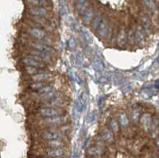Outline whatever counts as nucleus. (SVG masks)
I'll return each instance as SVG.
<instances>
[{
    "label": "nucleus",
    "mask_w": 159,
    "mask_h": 158,
    "mask_svg": "<svg viewBox=\"0 0 159 158\" xmlns=\"http://www.w3.org/2000/svg\"><path fill=\"white\" fill-rule=\"evenodd\" d=\"M50 77V74L46 73V72H39V73L34 75L32 76L33 80H34L35 82H39V81L45 80V79H48Z\"/></svg>",
    "instance_id": "14"
},
{
    "label": "nucleus",
    "mask_w": 159,
    "mask_h": 158,
    "mask_svg": "<svg viewBox=\"0 0 159 158\" xmlns=\"http://www.w3.org/2000/svg\"><path fill=\"white\" fill-rule=\"evenodd\" d=\"M82 16H83V21L85 24H87V25L90 24L92 20L94 19V11H93V9L91 7H89L82 14Z\"/></svg>",
    "instance_id": "9"
},
{
    "label": "nucleus",
    "mask_w": 159,
    "mask_h": 158,
    "mask_svg": "<svg viewBox=\"0 0 159 158\" xmlns=\"http://www.w3.org/2000/svg\"><path fill=\"white\" fill-rule=\"evenodd\" d=\"M61 137V133L55 130H47V131L44 132L42 134V138L48 141L57 140V139H59Z\"/></svg>",
    "instance_id": "8"
},
{
    "label": "nucleus",
    "mask_w": 159,
    "mask_h": 158,
    "mask_svg": "<svg viewBox=\"0 0 159 158\" xmlns=\"http://www.w3.org/2000/svg\"><path fill=\"white\" fill-rule=\"evenodd\" d=\"M110 126L111 129L113 132H117L119 130V123L116 121V119H112L110 122Z\"/></svg>",
    "instance_id": "27"
},
{
    "label": "nucleus",
    "mask_w": 159,
    "mask_h": 158,
    "mask_svg": "<svg viewBox=\"0 0 159 158\" xmlns=\"http://www.w3.org/2000/svg\"><path fill=\"white\" fill-rule=\"evenodd\" d=\"M40 114L45 118L61 116L63 115V111L56 107H44L40 110Z\"/></svg>",
    "instance_id": "2"
},
{
    "label": "nucleus",
    "mask_w": 159,
    "mask_h": 158,
    "mask_svg": "<svg viewBox=\"0 0 159 158\" xmlns=\"http://www.w3.org/2000/svg\"><path fill=\"white\" fill-rule=\"evenodd\" d=\"M30 45L34 49L45 52V53L54 54L56 52V51L54 50V49L52 47L49 46V45H46V44H42L40 43V42H30Z\"/></svg>",
    "instance_id": "3"
},
{
    "label": "nucleus",
    "mask_w": 159,
    "mask_h": 158,
    "mask_svg": "<svg viewBox=\"0 0 159 158\" xmlns=\"http://www.w3.org/2000/svg\"><path fill=\"white\" fill-rule=\"evenodd\" d=\"M140 117H141V109L139 107L134 108L131 112L132 120L134 122H138L140 119Z\"/></svg>",
    "instance_id": "20"
},
{
    "label": "nucleus",
    "mask_w": 159,
    "mask_h": 158,
    "mask_svg": "<svg viewBox=\"0 0 159 158\" xmlns=\"http://www.w3.org/2000/svg\"><path fill=\"white\" fill-rule=\"evenodd\" d=\"M22 63L26 65L27 66H33V67H37L38 68H42L45 67V64L43 61H39L38 60L34 59V58L31 57L30 56L28 57H25L22 60Z\"/></svg>",
    "instance_id": "4"
},
{
    "label": "nucleus",
    "mask_w": 159,
    "mask_h": 158,
    "mask_svg": "<svg viewBox=\"0 0 159 158\" xmlns=\"http://www.w3.org/2000/svg\"><path fill=\"white\" fill-rule=\"evenodd\" d=\"M127 33L125 31V29H122L119 31V34H118V38H117V45H119V47H123V45L126 44L127 39Z\"/></svg>",
    "instance_id": "11"
},
{
    "label": "nucleus",
    "mask_w": 159,
    "mask_h": 158,
    "mask_svg": "<svg viewBox=\"0 0 159 158\" xmlns=\"http://www.w3.org/2000/svg\"><path fill=\"white\" fill-rule=\"evenodd\" d=\"M46 158H54V157H46Z\"/></svg>",
    "instance_id": "31"
},
{
    "label": "nucleus",
    "mask_w": 159,
    "mask_h": 158,
    "mask_svg": "<svg viewBox=\"0 0 159 158\" xmlns=\"http://www.w3.org/2000/svg\"><path fill=\"white\" fill-rule=\"evenodd\" d=\"M92 29L101 38H107L110 32L107 22L101 16H96L93 19Z\"/></svg>",
    "instance_id": "1"
},
{
    "label": "nucleus",
    "mask_w": 159,
    "mask_h": 158,
    "mask_svg": "<svg viewBox=\"0 0 159 158\" xmlns=\"http://www.w3.org/2000/svg\"><path fill=\"white\" fill-rule=\"evenodd\" d=\"M46 85H48L47 83L42 82V81H39V82H35V83H33L32 84H30V88L32 89V90L38 91L40 90L41 88L46 86Z\"/></svg>",
    "instance_id": "22"
},
{
    "label": "nucleus",
    "mask_w": 159,
    "mask_h": 158,
    "mask_svg": "<svg viewBox=\"0 0 159 158\" xmlns=\"http://www.w3.org/2000/svg\"><path fill=\"white\" fill-rule=\"evenodd\" d=\"M75 1H76V0H75Z\"/></svg>",
    "instance_id": "33"
},
{
    "label": "nucleus",
    "mask_w": 159,
    "mask_h": 158,
    "mask_svg": "<svg viewBox=\"0 0 159 158\" xmlns=\"http://www.w3.org/2000/svg\"><path fill=\"white\" fill-rule=\"evenodd\" d=\"M46 154L50 157H61L64 155V150L62 148H57V149H50L47 150Z\"/></svg>",
    "instance_id": "12"
},
{
    "label": "nucleus",
    "mask_w": 159,
    "mask_h": 158,
    "mask_svg": "<svg viewBox=\"0 0 159 158\" xmlns=\"http://www.w3.org/2000/svg\"><path fill=\"white\" fill-rule=\"evenodd\" d=\"M52 90H53V88H52V86H50V85H46V86H45L44 88H41L40 90H38V94L39 95H44V94L48 93V92H51V91Z\"/></svg>",
    "instance_id": "26"
},
{
    "label": "nucleus",
    "mask_w": 159,
    "mask_h": 158,
    "mask_svg": "<svg viewBox=\"0 0 159 158\" xmlns=\"http://www.w3.org/2000/svg\"><path fill=\"white\" fill-rule=\"evenodd\" d=\"M145 3L147 4V6L150 9H151L152 11H155L157 9V7H156L155 2L153 1V0H144Z\"/></svg>",
    "instance_id": "28"
},
{
    "label": "nucleus",
    "mask_w": 159,
    "mask_h": 158,
    "mask_svg": "<svg viewBox=\"0 0 159 158\" xmlns=\"http://www.w3.org/2000/svg\"><path fill=\"white\" fill-rule=\"evenodd\" d=\"M40 96H41V97H42L44 100L49 101V100H52V99H55V98H57V94L56 93V92H55V91L52 90V91H51V92H48V93L44 94V95H40Z\"/></svg>",
    "instance_id": "21"
},
{
    "label": "nucleus",
    "mask_w": 159,
    "mask_h": 158,
    "mask_svg": "<svg viewBox=\"0 0 159 158\" xmlns=\"http://www.w3.org/2000/svg\"><path fill=\"white\" fill-rule=\"evenodd\" d=\"M102 138H103V140L107 142H112V140H113V133H112L110 129H105L102 131Z\"/></svg>",
    "instance_id": "18"
},
{
    "label": "nucleus",
    "mask_w": 159,
    "mask_h": 158,
    "mask_svg": "<svg viewBox=\"0 0 159 158\" xmlns=\"http://www.w3.org/2000/svg\"><path fill=\"white\" fill-rule=\"evenodd\" d=\"M25 71L29 75H36V74L41 72L40 71V68H37V67H33V66H26L25 67Z\"/></svg>",
    "instance_id": "24"
},
{
    "label": "nucleus",
    "mask_w": 159,
    "mask_h": 158,
    "mask_svg": "<svg viewBox=\"0 0 159 158\" xmlns=\"http://www.w3.org/2000/svg\"><path fill=\"white\" fill-rule=\"evenodd\" d=\"M48 146L51 149H57V148H62L64 146V143L59 139L57 140H50L48 141L46 143Z\"/></svg>",
    "instance_id": "15"
},
{
    "label": "nucleus",
    "mask_w": 159,
    "mask_h": 158,
    "mask_svg": "<svg viewBox=\"0 0 159 158\" xmlns=\"http://www.w3.org/2000/svg\"><path fill=\"white\" fill-rule=\"evenodd\" d=\"M28 33L30 34L33 38H36L38 40H45L46 38V34L44 30L36 28V27H32L28 29Z\"/></svg>",
    "instance_id": "5"
},
{
    "label": "nucleus",
    "mask_w": 159,
    "mask_h": 158,
    "mask_svg": "<svg viewBox=\"0 0 159 158\" xmlns=\"http://www.w3.org/2000/svg\"><path fill=\"white\" fill-rule=\"evenodd\" d=\"M156 143H157V146H159V138H158V139L157 140V142H156Z\"/></svg>",
    "instance_id": "29"
},
{
    "label": "nucleus",
    "mask_w": 159,
    "mask_h": 158,
    "mask_svg": "<svg viewBox=\"0 0 159 158\" xmlns=\"http://www.w3.org/2000/svg\"><path fill=\"white\" fill-rule=\"evenodd\" d=\"M45 121L47 123H49V124H61V123L63 122L64 119L61 116H55L46 118Z\"/></svg>",
    "instance_id": "16"
},
{
    "label": "nucleus",
    "mask_w": 159,
    "mask_h": 158,
    "mask_svg": "<svg viewBox=\"0 0 159 158\" xmlns=\"http://www.w3.org/2000/svg\"><path fill=\"white\" fill-rule=\"evenodd\" d=\"M135 41L139 43H143L145 41V34L141 28H139L135 31Z\"/></svg>",
    "instance_id": "19"
},
{
    "label": "nucleus",
    "mask_w": 159,
    "mask_h": 158,
    "mask_svg": "<svg viewBox=\"0 0 159 158\" xmlns=\"http://www.w3.org/2000/svg\"><path fill=\"white\" fill-rule=\"evenodd\" d=\"M158 149H159V146H158Z\"/></svg>",
    "instance_id": "32"
},
{
    "label": "nucleus",
    "mask_w": 159,
    "mask_h": 158,
    "mask_svg": "<svg viewBox=\"0 0 159 158\" xmlns=\"http://www.w3.org/2000/svg\"><path fill=\"white\" fill-rule=\"evenodd\" d=\"M157 49H158V50H159V43H158V46H157Z\"/></svg>",
    "instance_id": "30"
},
{
    "label": "nucleus",
    "mask_w": 159,
    "mask_h": 158,
    "mask_svg": "<svg viewBox=\"0 0 159 158\" xmlns=\"http://www.w3.org/2000/svg\"><path fill=\"white\" fill-rule=\"evenodd\" d=\"M30 13L34 16L43 17L47 15L48 11L45 7H34L30 9Z\"/></svg>",
    "instance_id": "7"
},
{
    "label": "nucleus",
    "mask_w": 159,
    "mask_h": 158,
    "mask_svg": "<svg viewBox=\"0 0 159 158\" xmlns=\"http://www.w3.org/2000/svg\"><path fill=\"white\" fill-rule=\"evenodd\" d=\"M103 153V149L99 147V146H92V147L89 148V150H88V153L89 155H92V156H99V155H101Z\"/></svg>",
    "instance_id": "17"
},
{
    "label": "nucleus",
    "mask_w": 159,
    "mask_h": 158,
    "mask_svg": "<svg viewBox=\"0 0 159 158\" xmlns=\"http://www.w3.org/2000/svg\"><path fill=\"white\" fill-rule=\"evenodd\" d=\"M76 9L80 15H82L90 7L89 0H76Z\"/></svg>",
    "instance_id": "10"
},
{
    "label": "nucleus",
    "mask_w": 159,
    "mask_h": 158,
    "mask_svg": "<svg viewBox=\"0 0 159 158\" xmlns=\"http://www.w3.org/2000/svg\"><path fill=\"white\" fill-rule=\"evenodd\" d=\"M119 122L121 124L122 126L126 127L129 125V119H127V116L126 114H121L120 117H119Z\"/></svg>",
    "instance_id": "25"
},
{
    "label": "nucleus",
    "mask_w": 159,
    "mask_h": 158,
    "mask_svg": "<svg viewBox=\"0 0 159 158\" xmlns=\"http://www.w3.org/2000/svg\"><path fill=\"white\" fill-rule=\"evenodd\" d=\"M29 2L34 7H45L48 5L47 0H29Z\"/></svg>",
    "instance_id": "23"
},
{
    "label": "nucleus",
    "mask_w": 159,
    "mask_h": 158,
    "mask_svg": "<svg viewBox=\"0 0 159 158\" xmlns=\"http://www.w3.org/2000/svg\"><path fill=\"white\" fill-rule=\"evenodd\" d=\"M139 120H140V122H141L143 127L146 130H148L149 129H150L153 119H152V117L150 114H143V115H141V117H140V119H139Z\"/></svg>",
    "instance_id": "6"
},
{
    "label": "nucleus",
    "mask_w": 159,
    "mask_h": 158,
    "mask_svg": "<svg viewBox=\"0 0 159 158\" xmlns=\"http://www.w3.org/2000/svg\"><path fill=\"white\" fill-rule=\"evenodd\" d=\"M31 53H32L33 55H34V56H38V58H40V59L42 60V61H44V62H49V61H51L49 54L45 53V52L36 50V49L31 51Z\"/></svg>",
    "instance_id": "13"
}]
</instances>
